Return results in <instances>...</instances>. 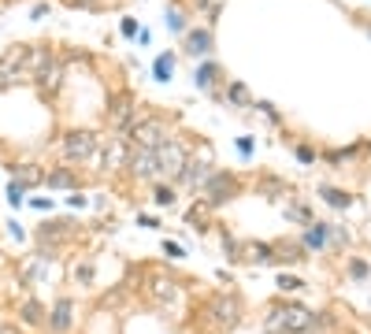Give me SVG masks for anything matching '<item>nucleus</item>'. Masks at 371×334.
Returning <instances> with one entry per match:
<instances>
[{"label": "nucleus", "instance_id": "1", "mask_svg": "<svg viewBox=\"0 0 371 334\" xmlns=\"http://www.w3.org/2000/svg\"><path fill=\"white\" fill-rule=\"evenodd\" d=\"M241 297L234 290H215L208 294L201 305L193 309V320H197V334H230L234 327L241 323Z\"/></svg>", "mask_w": 371, "mask_h": 334}, {"label": "nucleus", "instance_id": "2", "mask_svg": "<svg viewBox=\"0 0 371 334\" xmlns=\"http://www.w3.org/2000/svg\"><path fill=\"white\" fill-rule=\"evenodd\" d=\"M260 327H264V334H309V331H323L327 320L297 301H275L271 309H264Z\"/></svg>", "mask_w": 371, "mask_h": 334}, {"label": "nucleus", "instance_id": "3", "mask_svg": "<svg viewBox=\"0 0 371 334\" xmlns=\"http://www.w3.org/2000/svg\"><path fill=\"white\" fill-rule=\"evenodd\" d=\"M171 123H175V115H160V112H145V119L130 130V145H141V149H164L171 138H175V130H171Z\"/></svg>", "mask_w": 371, "mask_h": 334}, {"label": "nucleus", "instance_id": "4", "mask_svg": "<svg viewBox=\"0 0 371 334\" xmlns=\"http://www.w3.org/2000/svg\"><path fill=\"white\" fill-rule=\"evenodd\" d=\"M241 189H246V182H241L238 171H230V167H215V171H212V178H208V186L201 189V197L208 201V208L215 212V208H223V204L238 201Z\"/></svg>", "mask_w": 371, "mask_h": 334}, {"label": "nucleus", "instance_id": "5", "mask_svg": "<svg viewBox=\"0 0 371 334\" xmlns=\"http://www.w3.org/2000/svg\"><path fill=\"white\" fill-rule=\"evenodd\" d=\"M101 145H104L101 134L71 130V134H63V138H60V156H63V164H86V160L101 156Z\"/></svg>", "mask_w": 371, "mask_h": 334}, {"label": "nucleus", "instance_id": "6", "mask_svg": "<svg viewBox=\"0 0 371 334\" xmlns=\"http://www.w3.org/2000/svg\"><path fill=\"white\" fill-rule=\"evenodd\" d=\"M145 294H149V301L156 305V309H164V312H175L178 305L186 301L182 286H178V278L171 272H149V278H145Z\"/></svg>", "mask_w": 371, "mask_h": 334}, {"label": "nucleus", "instance_id": "7", "mask_svg": "<svg viewBox=\"0 0 371 334\" xmlns=\"http://www.w3.org/2000/svg\"><path fill=\"white\" fill-rule=\"evenodd\" d=\"M186 160H189V145L175 134L164 149H156V171H160V178H164V182H175V178L182 175Z\"/></svg>", "mask_w": 371, "mask_h": 334}, {"label": "nucleus", "instance_id": "8", "mask_svg": "<svg viewBox=\"0 0 371 334\" xmlns=\"http://www.w3.org/2000/svg\"><path fill=\"white\" fill-rule=\"evenodd\" d=\"M182 52L189 60H208L215 52V26H208V23H193L189 30L182 34Z\"/></svg>", "mask_w": 371, "mask_h": 334}, {"label": "nucleus", "instance_id": "9", "mask_svg": "<svg viewBox=\"0 0 371 334\" xmlns=\"http://www.w3.org/2000/svg\"><path fill=\"white\" fill-rule=\"evenodd\" d=\"M26 49L30 45H8L0 52V89H12L15 82H26Z\"/></svg>", "mask_w": 371, "mask_h": 334}, {"label": "nucleus", "instance_id": "10", "mask_svg": "<svg viewBox=\"0 0 371 334\" xmlns=\"http://www.w3.org/2000/svg\"><path fill=\"white\" fill-rule=\"evenodd\" d=\"M126 175L134 182H156L160 171H156V152L152 149H141V145H130V156H126Z\"/></svg>", "mask_w": 371, "mask_h": 334}, {"label": "nucleus", "instance_id": "11", "mask_svg": "<svg viewBox=\"0 0 371 334\" xmlns=\"http://www.w3.org/2000/svg\"><path fill=\"white\" fill-rule=\"evenodd\" d=\"M223 78H227V75H223V67H219V63H215L212 56L201 60V63L193 67V86L201 89V93L215 97V101H223V86H227Z\"/></svg>", "mask_w": 371, "mask_h": 334}, {"label": "nucleus", "instance_id": "12", "mask_svg": "<svg viewBox=\"0 0 371 334\" xmlns=\"http://www.w3.org/2000/svg\"><path fill=\"white\" fill-rule=\"evenodd\" d=\"M212 171H215V164H204V160H193V156H189L186 167H182V175L175 178V186L186 189V193H193V197H201V189L208 186Z\"/></svg>", "mask_w": 371, "mask_h": 334}, {"label": "nucleus", "instance_id": "13", "mask_svg": "<svg viewBox=\"0 0 371 334\" xmlns=\"http://www.w3.org/2000/svg\"><path fill=\"white\" fill-rule=\"evenodd\" d=\"M126 156H130V141H123V138H104V145H101V167H104V171L126 167Z\"/></svg>", "mask_w": 371, "mask_h": 334}, {"label": "nucleus", "instance_id": "14", "mask_svg": "<svg viewBox=\"0 0 371 334\" xmlns=\"http://www.w3.org/2000/svg\"><path fill=\"white\" fill-rule=\"evenodd\" d=\"M238 264H256V267L278 264L275 246H267V241H241V257H238Z\"/></svg>", "mask_w": 371, "mask_h": 334}, {"label": "nucleus", "instance_id": "15", "mask_svg": "<svg viewBox=\"0 0 371 334\" xmlns=\"http://www.w3.org/2000/svg\"><path fill=\"white\" fill-rule=\"evenodd\" d=\"M49 331L52 334H67L71 327H75V301L71 297H60L56 305H52V312H49Z\"/></svg>", "mask_w": 371, "mask_h": 334}, {"label": "nucleus", "instance_id": "16", "mask_svg": "<svg viewBox=\"0 0 371 334\" xmlns=\"http://www.w3.org/2000/svg\"><path fill=\"white\" fill-rule=\"evenodd\" d=\"M301 246H304V249H312V252H323V249H331V223H320V219H312L309 227L301 230Z\"/></svg>", "mask_w": 371, "mask_h": 334}, {"label": "nucleus", "instance_id": "17", "mask_svg": "<svg viewBox=\"0 0 371 334\" xmlns=\"http://www.w3.org/2000/svg\"><path fill=\"white\" fill-rule=\"evenodd\" d=\"M256 193H264L267 201H275V204H286L289 201V182L283 175H260L256 178Z\"/></svg>", "mask_w": 371, "mask_h": 334}, {"label": "nucleus", "instance_id": "18", "mask_svg": "<svg viewBox=\"0 0 371 334\" xmlns=\"http://www.w3.org/2000/svg\"><path fill=\"white\" fill-rule=\"evenodd\" d=\"M223 101L230 108H238V112H246V108H252V89L241 82V78H230V82L223 86Z\"/></svg>", "mask_w": 371, "mask_h": 334}, {"label": "nucleus", "instance_id": "19", "mask_svg": "<svg viewBox=\"0 0 371 334\" xmlns=\"http://www.w3.org/2000/svg\"><path fill=\"white\" fill-rule=\"evenodd\" d=\"M49 189H75L78 186V175H75V167H67V164H60V167H52V171H45V178H41Z\"/></svg>", "mask_w": 371, "mask_h": 334}, {"label": "nucleus", "instance_id": "20", "mask_svg": "<svg viewBox=\"0 0 371 334\" xmlns=\"http://www.w3.org/2000/svg\"><path fill=\"white\" fill-rule=\"evenodd\" d=\"M304 252L309 249L301 246V238L297 241H275V257H278V264H286V267H297L304 260Z\"/></svg>", "mask_w": 371, "mask_h": 334}, {"label": "nucleus", "instance_id": "21", "mask_svg": "<svg viewBox=\"0 0 371 334\" xmlns=\"http://www.w3.org/2000/svg\"><path fill=\"white\" fill-rule=\"evenodd\" d=\"M186 223H189V227H197V230L212 227V208H208L204 197H193V204L186 208Z\"/></svg>", "mask_w": 371, "mask_h": 334}, {"label": "nucleus", "instance_id": "22", "mask_svg": "<svg viewBox=\"0 0 371 334\" xmlns=\"http://www.w3.org/2000/svg\"><path fill=\"white\" fill-rule=\"evenodd\" d=\"M152 204H156V208H175L178 204V186L156 178V182H152Z\"/></svg>", "mask_w": 371, "mask_h": 334}, {"label": "nucleus", "instance_id": "23", "mask_svg": "<svg viewBox=\"0 0 371 334\" xmlns=\"http://www.w3.org/2000/svg\"><path fill=\"white\" fill-rule=\"evenodd\" d=\"M167 30L178 34V38L189 30V8H182L178 0H171V4H167Z\"/></svg>", "mask_w": 371, "mask_h": 334}, {"label": "nucleus", "instance_id": "24", "mask_svg": "<svg viewBox=\"0 0 371 334\" xmlns=\"http://www.w3.org/2000/svg\"><path fill=\"white\" fill-rule=\"evenodd\" d=\"M175 52H160L156 60H152V78H156V82H171V78H175Z\"/></svg>", "mask_w": 371, "mask_h": 334}, {"label": "nucleus", "instance_id": "25", "mask_svg": "<svg viewBox=\"0 0 371 334\" xmlns=\"http://www.w3.org/2000/svg\"><path fill=\"white\" fill-rule=\"evenodd\" d=\"M283 215H286V219H294V223H301V227H309V223H312V208L304 201H297V197H289V201L283 204Z\"/></svg>", "mask_w": 371, "mask_h": 334}, {"label": "nucleus", "instance_id": "26", "mask_svg": "<svg viewBox=\"0 0 371 334\" xmlns=\"http://www.w3.org/2000/svg\"><path fill=\"white\" fill-rule=\"evenodd\" d=\"M320 193H323V201H327L331 208H338V212L352 208V193H346V189H338V186H320Z\"/></svg>", "mask_w": 371, "mask_h": 334}, {"label": "nucleus", "instance_id": "27", "mask_svg": "<svg viewBox=\"0 0 371 334\" xmlns=\"http://www.w3.org/2000/svg\"><path fill=\"white\" fill-rule=\"evenodd\" d=\"M252 112H256L267 126H283V112H278L271 101H252Z\"/></svg>", "mask_w": 371, "mask_h": 334}, {"label": "nucleus", "instance_id": "28", "mask_svg": "<svg viewBox=\"0 0 371 334\" xmlns=\"http://www.w3.org/2000/svg\"><path fill=\"white\" fill-rule=\"evenodd\" d=\"M294 156H297V164H304V167H315V164H320V149H315L312 141H297V145H294Z\"/></svg>", "mask_w": 371, "mask_h": 334}, {"label": "nucleus", "instance_id": "29", "mask_svg": "<svg viewBox=\"0 0 371 334\" xmlns=\"http://www.w3.org/2000/svg\"><path fill=\"white\" fill-rule=\"evenodd\" d=\"M15 171V182L19 186H38L41 178H45V171H38L34 164H19V167H12Z\"/></svg>", "mask_w": 371, "mask_h": 334}, {"label": "nucleus", "instance_id": "30", "mask_svg": "<svg viewBox=\"0 0 371 334\" xmlns=\"http://www.w3.org/2000/svg\"><path fill=\"white\" fill-rule=\"evenodd\" d=\"M346 275L352 278V283H364V278H371V264L364 257H352L349 264H346Z\"/></svg>", "mask_w": 371, "mask_h": 334}, {"label": "nucleus", "instance_id": "31", "mask_svg": "<svg viewBox=\"0 0 371 334\" xmlns=\"http://www.w3.org/2000/svg\"><path fill=\"white\" fill-rule=\"evenodd\" d=\"M219 246H223V252H227V260H234V264H238V257H241V241L234 238L230 230H219Z\"/></svg>", "mask_w": 371, "mask_h": 334}, {"label": "nucleus", "instance_id": "32", "mask_svg": "<svg viewBox=\"0 0 371 334\" xmlns=\"http://www.w3.org/2000/svg\"><path fill=\"white\" fill-rule=\"evenodd\" d=\"M93 272H97V264L86 257V260H82V264H78L71 275H75V283H78V286H89V283H93Z\"/></svg>", "mask_w": 371, "mask_h": 334}, {"label": "nucleus", "instance_id": "33", "mask_svg": "<svg viewBox=\"0 0 371 334\" xmlns=\"http://www.w3.org/2000/svg\"><path fill=\"white\" fill-rule=\"evenodd\" d=\"M23 320L26 323H41V320H49V312L41 309V301H26L23 305Z\"/></svg>", "mask_w": 371, "mask_h": 334}, {"label": "nucleus", "instance_id": "34", "mask_svg": "<svg viewBox=\"0 0 371 334\" xmlns=\"http://www.w3.org/2000/svg\"><path fill=\"white\" fill-rule=\"evenodd\" d=\"M352 246V234L346 227H334L331 223V249H349Z\"/></svg>", "mask_w": 371, "mask_h": 334}, {"label": "nucleus", "instance_id": "35", "mask_svg": "<svg viewBox=\"0 0 371 334\" xmlns=\"http://www.w3.org/2000/svg\"><path fill=\"white\" fill-rule=\"evenodd\" d=\"M297 290H304V283L297 275H278V294H297Z\"/></svg>", "mask_w": 371, "mask_h": 334}, {"label": "nucleus", "instance_id": "36", "mask_svg": "<svg viewBox=\"0 0 371 334\" xmlns=\"http://www.w3.org/2000/svg\"><path fill=\"white\" fill-rule=\"evenodd\" d=\"M26 201V186H19L12 178V186H8V204H12V208H19V204Z\"/></svg>", "mask_w": 371, "mask_h": 334}, {"label": "nucleus", "instance_id": "37", "mask_svg": "<svg viewBox=\"0 0 371 334\" xmlns=\"http://www.w3.org/2000/svg\"><path fill=\"white\" fill-rule=\"evenodd\" d=\"M67 8H86V12H101V8H108L112 0H63Z\"/></svg>", "mask_w": 371, "mask_h": 334}, {"label": "nucleus", "instance_id": "38", "mask_svg": "<svg viewBox=\"0 0 371 334\" xmlns=\"http://www.w3.org/2000/svg\"><path fill=\"white\" fill-rule=\"evenodd\" d=\"M234 149H238V156H241V160H249V156H252V149H256V141H252L249 134H246V138L234 141Z\"/></svg>", "mask_w": 371, "mask_h": 334}, {"label": "nucleus", "instance_id": "39", "mask_svg": "<svg viewBox=\"0 0 371 334\" xmlns=\"http://www.w3.org/2000/svg\"><path fill=\"white\" fill-rule=\"evenodd\" d=\"M119 34H123V38H138V34H141L138 19H123V23H119Z\"/></svg>", "mask_w": 371, "mask_h": 334}, {"label": "nucleus", "instance_id": "40", "mask_svg": "<svg viewBox=\"0 0 371 334\" xmlns=\"http://www.w3.org/2000/svg\"><path fill=\"white\" fill-rule=\"evenodd\" d=\"M164 252L171 260H182V246H178V241H164Z\"/></svg>", "mask_w": 371, "mask_h": 334}, {"label": "nucleus", "instance_id": "41", "mask_svg": "<svg viewBox=\"0 0 371 334\" xmlns=\"http://www.w3.org/2000/svg\"><path fill=\"white\" fill-rule=\"evenodd\" d=\"M67 208H86V197L82 193H71L67 197Z\"/></svg>", "mask_w": 371, "mask_h": 334}, {"label": "nucleus", "instance_id": "42", "mask_svg": "<svg viewBox=\"0 0 371 334\" xmlns=\"http://www.w3.org/2000/svg\"><path fill=\"white\" fill-rule=\"evenodd\" d=\"M49 12H52L49 4H34V8H30V15H34V19H45V15H49Z\"/></svg>", "mask_w": 371, "mask_h": 334}, {"label": "nucleus", "instance_id": "43", "mask_svg": "<svg viewBox=\"0 0 371 334\" xmlns=\"http://www.w3.org/2000/svg\"><path fill=\"white\" fill-rule=\"evenodd\" d=\"M34 208H38V212H45V208H52V201H49V197H34Z\"/></svg>", "mask_w": 371, "mask_h": 334}, {"label": "nucleus", "instance_id": "44", "mask_svg": "<svg viewBox=\"0 0 371 334\" xmlns=\"http://www.w3.org/2000/svg\"><path fill=\"white\" fill-rule=\"evenodd\" d=\"M8 230H12V238H15V241H23V227H19V223H15V219L8 223Z\"/></svg>", "mask_w": 371, "mask_h": 334}, {"label": "nucleus", "instance_id": "45", "mask_svg": "<svg viewBox=\"0 0 371 334\" xmlns=\"http://www.w3.org/2000/svg\"><path fill=\"white\" fill-rule=\"evenodd\" d=\"M368 152H371V141H368Z\"/></svg>", "mask_w": 371, "mask_h": 334}, {"label": "nucleus", "instance_id": "46", "mask_svg": "<svg viewBox=\"0 0 371 334\" xmlns=\"http://www.w3.org/2000/svg\"><path fill=\"white\" fill-rule=\"evenodd\" d=\"M368 34H371V23H368Z\"/></svg>", "mask_w": 371, "mask_h": 334}]
</instances>
